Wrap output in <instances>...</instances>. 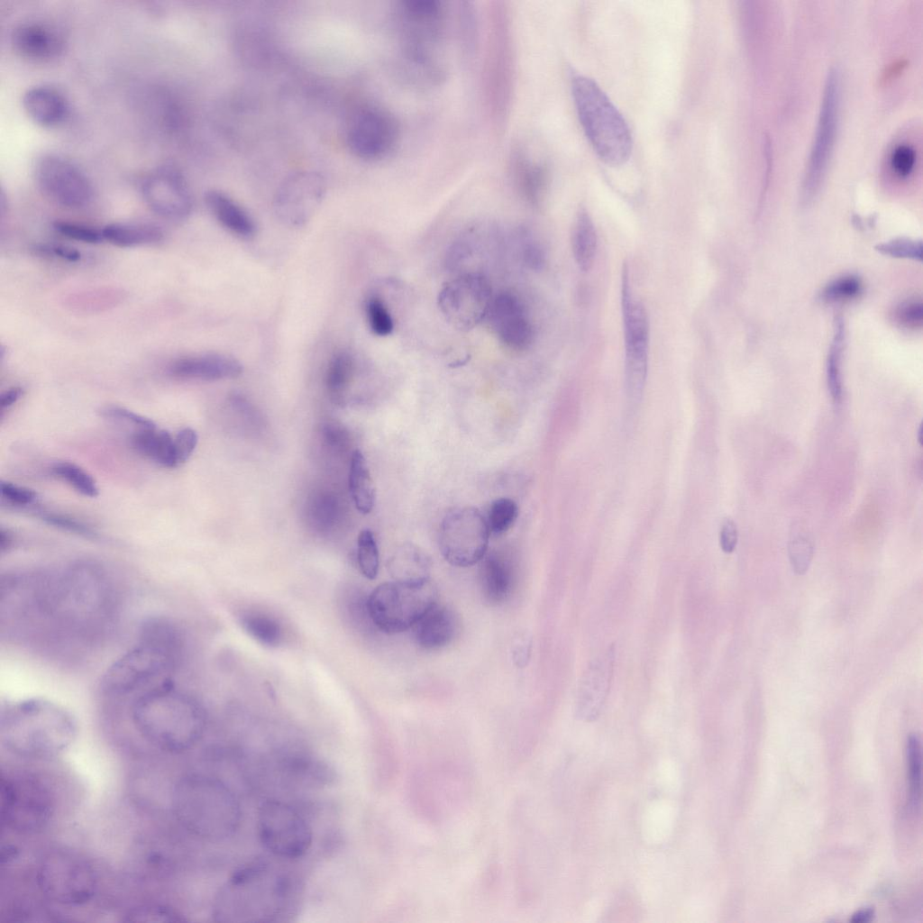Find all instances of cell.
Instances as JSON below:
<instances>
[{
	"mask_svg": "<svg viewBox=\"0 0 923 923\" xmlns=\"http://www.w3.org/2000/svg\"><path fill=\"white\" fill-rule=\"evenodd\" d=\"M574 260L582 271H588L596 257L598 237L594 223L585 209H580L575 218L571 235Z\"/></svg>",
	"mask_w": 923,
	"mask_h": 923,
	"instance_id": "32",
	"label": "cell"
},
{
	"mask_svg": "<svg viewBox=\"0 0 923 923\" xmlns=\"http://www.w3.org/2000/svg\"><path fill=\"white\" fill-rule=\"evenodd\" d=\"M36 883L49 900L63 906H80L90 901L97 890L92 865L70 851L48 853L40 862Z\"/></svg>",
	"mask_w": 923,
	"mask_h": 923,
	"instance_id": "12",
	"label": "cell"
},
{
	"mask_svg": "<svg viewBox=\"0 0 923 923\" xmlns=\"http://www.w3.org/2000/svg\"><path fill=\"white\" fill-rule=\"evenodd\" d=\"M523 257L533 269H539L544 262V254L541 246L533 240L526 241L524 245Z\"/></svg>",
	"mask_w": 923,
	"mask_h": 923,
	"instance_id": "60",
	"label": "cell"
},
{
	"mask_svg": "<svg viewBox=\"0 0 923 923\" xmlns=\"http://www.w3.org/2000/svg\"><path fill=\"white\" fill-rule=\"evenodd\" d=\"M922 434H923L922 424H920L918 431V443L920 444V446L922 445Z\"/></svg>",
	"mask_w": 923,
	"mask_h": 923,
	"instance_id": "64",
	"label": "cell"
},
{
	"mask_svg": "<svg viewBox=\"0 0 923 923\" xmlns=\"http://www.w3.org/2000/svg\"><path fill=\"white\" fill-rule=\"evenodd\" d=\"M918 160V151L913 143L898 142L887 154L888 170L895 178L907 180L915 173Z\"/></svg>",
	"mask_w": 923,
	"mask_h": 923,
	"instance_id": "39",
	"label": "cell"
},
{
	"mask_svg": "<svg viewBox=\"0 0 923 923\" xmlns=\"http://www.w3.org/2000/svg\"><path fill=\"white\" fill-rule=\"evenodd\" d=\"M33 173L43 194L60 206L79 208L92 198L93 189L87 177L61 156L42 155L36 160Z\"/></svg>",
	"mask_w": 923,
	"mask_h": 923,
	"instance_id": "18",
	"label": "cell"
},
{
	"mask_svg": "<svg viewBox=\"0 0 923 923\" xmlns=\"http://www.w3.org/2000/svg\"><path fill=\"white\" fill-rule=\"evenodd\" d=\"M845 343V327L840 318L836 320L835 333L827 359V388L835 404L842 400L843 387L841 377L842 353Z\"/></svg>",
	"mask_w": 923,
	"mask_h": 923,
	"instance_id": "37",
	"label": "cell"
},
{
	"mask_svg": "<svg viewBox=\"0 0 923 923\" xmlns=\"http://www.w3.org/2000/svg\"><path fill=\"white\" fill-rule=\"evenodd\" d=\"M38 516L46 524L60 530L83 536L87 539L96 540L99 537L97 532L91 526L68 515L50 511H42L39 513Z\"/></svg>",
	"mask_w": 923,
	"mask_h": 923,
	"instance_id": "48",
	"label": "cell"
},
{
	"mask_svg": "<svg viewBox=\"0 0 923 923\" xmlns=\"http://www.w3.org/2000/svg\"><path fill=\"white\" fill-rule=\"evenodd\" d=\"M621 307L625 343V385L628 397L643 394L648 368L650 324L644 306L631 293L626 267L623 270Z\"/></svg>",
	"mask_w": 923,
	"mask_h": 923,
	"instance_id": "14",
	"label": "cell"
},
{
	"mask_svg": "<svg viewBox=\"0 0 923 923\" xmlns=\"http://www.w3.org/2000/svg\"><path fill=\"white\" fill-rule=\"evenodd\" d=\"M432 562L416 544H400L388 562V569L394 580L417 583L429 580Z\"/></svg>",
	"mask_w": 923,
	"mask_h": 923,
	"instance_id": "29",
	"label": "cell"
},
{
	"mask_svg": "<svg viewBox=\"0 0 923 923\" xmlns=\"http://www.w3.org/2000/svg\"><path fill=\"white\" fill-rule=\"evenodd\" d=\"M0 795L2 822L18 834L41 831L55 813L53 791L45 781L32 772H3Z\"/></svg>",
	"mask_w": 923,
	"mask_h": 923,
	"instance_id": "10",
	"label": "cell"
},
{
	"mask_svg": "<svg viewBox=\"0 0 923 923\" xmlns=\"http://www.w3.org/2000/svg\"><path fill=\"white\" fill-rule=\"evenodd\" d=\"M130 443L139 454L163 467H177L174 437L158 427L141 429L131 434Z\"/></svg>",
	"mask_w": 923,
	"mask_h": 923,
	"instance_id": "31",
	"label": "cell"
},
{
	"mask_svg": "<svg viewBox=\"0 0 923 923\" xmlns=\"http://www.w3.org/2000/svg\"><path fill=\"white\" fill-rule=\"evenodd\" d=\"M400 62L415 79L432 82L443 75L445 8L436 0L401 1L397 7Z\"/></svg>",
	"mask_w": 923,
	"mask_h": 923,
	"instance_id": "7",
	"label": "cell"
},
{
	"mask_svg": "<svg viewBox=\"0 0 923 923\" xmlns=\"http://www.w3.org/2000/svg\"><path fill=\"white\" fill-rule=\"evenodd\" d=\"M53 228L63 236L82 242L98 243L104 240L101 231L86 225L57 221L54 223Z\"/></svg>",
	"mask_w": 923,
	"mask_h": 923,
	"instance_id": "53",
	"label": "cell"
},
{
	"mask_svg": "<svg viewBox=\"0 0 923 923\" xmlns=\"http://www.w3.org/2000/svg\"><path fill=\"white\" fill-rule=\"evenodd\" d=\"M349 489L356 508L369 514L375 504V488L366 459L357 449L352 453Z\"/></svg>",
	"mask_w": 923,
	"mask_h": 923,
	"instance_id": "33",
	"label": "cell"
},
{
	"mask_svg": "<svg viewBox=\"0 0 923 923\" xmlns=\"http://www.w3.org/2000/svg\"><path fill=\"white\" fill-rule=\"evenodd\" d=\"M121 297L115 290H92L81 292L69 299L73 307L94 311L109 308L116 305Z\"/></svg>",
	"mask_w": 923,
	"mask_h": 923,
	"instance_id": "49",
	"label": "cell"
},
{
	"mask_svg": "<svg viewBox=\"0 0 923 923\" xmlns=\"http://www.w3.org/2000/svg\"><path fill=\"white\" fill-rule=\"evenodd\" d=\"M124 920L132 922H178L184 916L172 907L162 904H142L129 909Z\"/></svg>",
	"mask_w": 923,
	"mask_h": 923,
	"instance_id": "43",
	"label": "cell"
},
{
	"mask_svg": "<svg viewBox=\"0 0 923 923\" xmlns=\"http://www.w3.org/2000/svg\"><path fill=\"white\" fill-rule=\"evenodd\" d=\"M143 198L157 215L174 220L184 219L193 201L185 178L173 166H162L151 172L142 186Z\"/></svg>",
	"mask_w": 923,
	"mask_h": 923,
	"instance_id": "22",
	"label": "cell"
},
{
	"mask_svg": "<svg viewBox=\"0 0 923 923\" xmlns=\"http://www.w3.org/2000/svg\"><path fill=\"white\" fill-rule=\"evenodd\" d=\"M182 645L178 628L169 619L152 617L144 621L137 644L105 672L101 681L103 691L125 696L168 679L178 664Z\"/></svg>",
	"mask_w": 923,
	"mask_h": 923,
	"instance_id": "4",
	"label": "cell"
},
{
	"mask_svg": "<svg viewBox=\"0 0 923 923\" xmlns=\"http://www.w3.org/2000/svg\"><path fill=\"white\" fill-rule=\"evenodd\" d=\"M34 250L40 253L53 255L69 261H77L81 257L80 252L76 249L62 245H40Z\"/></svg>",
	"mask_w": 923,
	"mask_h": 923,
	"instance_id": "59",
	"label": "cell"
},
{
	"mask_svg": "<svg viewBox=\"0 0 923 923\" xmlns=\"http://www.w3.org/2000/svg\"><path fill=\"white\" fill-rule=\"evenodd\" d=\"M170 802L179 825L205 840L227 839L241 823V807L235 795L223 781L211 776L182 777L173 787Z\"/></svg>",
	"mask_w": 923,
	"mask_h": 923,
	"instance_id": "6",
	"label": "cell"
},
{
	"mask_svg": "<svg viewBox=\"0 0 923 923\" xmlns=\"http://www.w3.org/2000/svg\"><path fill=\"white\" fill-rule=\"evenodd\" d=\"M738 539L737 528L732 519L727 518L723 521L719 533V544L722 551L731 553L736 547Z\"/></svg>",
	"mask_w": 923,
	"mask_h": 923,
	"instance_id": "58",
	"label": "cell"
},
{
	"mask_svg": "<svg viewBox=\"0 0 923 923\" xmlns=\"http://www.w3.org/2000/svg\"><path fill=\"white\" fill-rule=\"evenodd\" d=\"M861 281L857 277L848 275L830 282L822 292V298L827 302L851 299L861 291Z\"/></svg>",
	"mask_w": 923,
	"mask_h": 923,
	"instance_id": "52",
	"label": "cell"
},
{
	"mask_svg": "<svg viewBox=\"0 0 923 923\" xmlns=\"http://www.w3.org/2000/svg\"><path fill=\"white\" fill-rule=\"evenodd\" d=\"M323 437L326 445L336 452H344L350 444L348 431L334 423L326 424L323 427Z\"/></svg>",
	"mask_w": 923,
	"mask_h": 923,
	"instance_id": "57",
	"label": "cell"
},
{
	"mask_svg": "<svg viewBox=\"0 0 923 923\" xmlns=\"http://www.w3.org/2000/svg\"><path fill=\"white\" fill-rule=\"evenodd\" d=\"M169 372L181 379L215 381L237 378L242 366L233 357L208 353L178 359L170 364Z\"/></svg>",
	"mask_w": 923,
	"mask_h": 923,
	"instance_id": "25",
	"label": "cell"
},
{
	"mask_svg": "<svg viewBox=\"0 0 923 923\" xmlns=\"http://www.w3.org/2000/svg\"><path fill=\"white\" fill-rule=\"evenodd\" d=\"M291 884L286 874L266 861L238 868L219 890L213 917L219 922L272 921L288 905Z\"/></svg>",
	"mask_w": 923,
	"mask_h": 923,
	"instance_id": "5",
	"label": "cell"
},
{
	"mask_svg": "<svg viewBox=\"0 0 923 923\" xmlns=\"http://www.w3.org/2000/svg\"><path fill=\"white\" fill-rule=\"evenodd\" d=\"M112 584L105 571L78 562L58 571L18 575L8 599V615L47 621L56 632L91 638L110 624Z\"/></svg>",
	"mask_w": 923,
	"mask_h": 923,
	"instance_id": "1",
	"label": "cell"
},
{
	"mask_svg": "<svg viewBox=\"0 0 923 923\" xmlns=\"http://www.w3.org/2000/svg\"><path fill=\"white\" fill-rule=\"evenodd\" d=\"M242 625L245 631L261 644L271 647L279 644L281 628L272 617L263 614L250 613L242 617Z\"/></svg>",
	"mask_w": 923,
	"mask_h": 923,
	"instance_id": "41",
	"label": "cell"
},
{
	"mask_svg": "<svg viewBox=\"0 0 923 923\" xmlns=\"http://www.w3.org/2000/svg\"><path fill=\"white\" fill-rule=\"evenodd\" d=\"M131 717L143 739L170 754L190 749L199 741L206 727L205 713L199 704L176 689L169 678L136 697Z\"/></svg>",
	"mask_w": 923,
	"mask_h": 923,
	"instance_id": "2",
	"label": "cell"
},
{
	"mask_svg": "<svg viewBox=\"0 0 923 923\" xmlns=\"http://www.w3.org/2000/svg\"><path fill=\"white\" fill-rule=\"evenodd\" d=\"M23 396V388L13 387L2 393L0 398L1 410L11 407Z\"/></svg>",
	"mask_w": 923,
	"mask_h": 923,
	"instance_id": "61",
	"label": "cell"
},
{
	"mask_svg": "<svg viewBox=\"0 0 923 923\" xmlns=\"http://www.w3.org/2000/svg\"><path fill=\"white\" fill-rule=\"evenodd\" d=\"M78 733L72 715L43 699H27L2 706L0 742L10 754L47 760L67 750Z\"/></svg>",
	"mask_w": 923,
	"mask_h": 923,
	"instance_id": "3",
	"label": "cell"
},
{
	"mask_svg": "<svg viewBox=\"0 0 923 923\" xmlns=\"http://www.w3.org/2000/svg\"><path fill=\"white\" fill-rule=\"evenodd\" d=\"M615 646L610 644L585 670L578 688L575 715L591 722L600 715L608 698L614 672Z\"/></svg>",
	"mask_w": 923,
	"mask_h": 923,
	"instance_id": "23",
	"label": "cell"
},
{
	"mask_svg": "<svg viewBox=\"0 0 923 923\" xmlns=\"http://www.w3.org/2000/svg\"><path fill=\"white\" fill-rule=\"evenodd\" d=\"M874 916V909L872 907L856 910L850 918L854 923H866L872 920Z\"/></svg>",
	"mask_w": 923,
	"mask_h": 923,
	"instance_id": "62",
	"label": "cell"
},
{
	"mask_svg": "<svg viewBox=\"0 0 923 923\" xmlns=\"http://www.w3.org/2000/svg\"><path fill=\"white\" fill-rule=\"evenodd\" d=\"M486 320L506 348L522 352L534 342L535 329L523 301L511 291L494 295Z\"/></svg>",
	"mask_w": 923,
	"mask_h": 923,
	"instance_id": "21",
	"label": "cell"
},
{
	"mask_svg": "<svg viewBox=\"0 0 923 923\" xmlns=\"http://www.w3.org/2000/svg\"><path fill=\"white\" fill-rule=\"evenodd\" d=\"M436 603L437 589L430 579L417 583L392 580L372 590L366 608L380 631L397 634L415 626Z\"/></svg>",
	"mask_w": 923,
	"mask_h": 923,
	"instance_id": "11",
	"label": "cell"
},
{
	"mask_svg": "<svg viewBox=\"0 0 923 923\" xmlns=\"http://www.w3.org/2000/svg\"><path fill=\"white\" fill-rule=\"evenodd\" d=\"M518 516L516 503L508 498L495 499L489 507L487 523L490 533L501 535L507 532Z\"/></svg>",
	"mask_w": 923,
	"mask_h": 923,
	"instance_id": "44",
	"label": "cell"
},
{
	"mask_svg": "<svg viewBox=\"0 0 923 923\" xmlns=\"http://www.w3.org/2000/svg\"><path fill=\"white\" fill-rule=\"evenodd\" d=\"M880 253L900 259H910L921 261L922 243L920 241L909 238H897L880 243L875 247Z\"/></svg>",
	"mask_w": 923,
	"mask_h": 923,
	"instance_id": "51",
	"label": "cell"
},
{
	"mask_svg": "<svg viewBox=\"0 0 923 923\" xmlns=\"http://www.w3.org/2000/svg\"><path fill=\"white\" fill-rule=\"evenodd\" d=\"M490 531L487 519L473 507L450 510L439 529V549L450 564L468 567L487 553Z\"/></svg>",
	"mask_w": 923,
	"mask_h": 923,
	"instance_id": "15",
	"label": "cell"
},
{
	"mask_svg": "<svg viewBox=\"0 0 923 923\" xmlns=\"http://www.w3.org/2000/svg\"><path fill=\"white\" fill-rule=\"evenodd\" d=\"M99 413L105 419L123 425L132 426L133 432L157 427L151 419L122 407L105 406L100 409Z\"/></svg>",
	"mask_w": 923,
	"mask_h": 923,
	"instance_id": "50",
	"label": "cell"
},
{
	"mask_svg": "<svg viewBox=\"0 0 923 923\" xmlns=\"http://www.w3.org/2000/svg\"><path fill=\"white\" fill-rule=\"evenodd\" d=\"M357 559L359 568L367 579H376L379 572V549L373 533L363 529L357 541Z\"/></svg>",
	"mask_w": 923,
	"mask_h": 923,
	"instance_id": "42",
	"label": "cell"
},
{
	"mask_svg": "<svg viewBox=\"0 0 923 923\" xmlns=\"http://www.w3.org/2000/svg\"><path fill=\"white\" fill-rule=\"evenodd\" d=\"M353 375V361L346 352L336 353L331 360L325 376V385L331 400L343 405Z\"/></svg>",
	"mask_w": 923,
	"mask_h": 923,
	"instance_id": "36",
	"label": "cell"
},
{
	"mask_svg": "<svg viewBox=\"0 0 923 923\" xmlns=\"http://www.w3.org/2000/svg\"><path fill=\"white\" fill-rule=\"evenodd\" d=\"M896 319L907 328H918L923 322V307L920 300L910 299L901 303L896 310Z\"/></svg>",
	"mask_w": 923,
	"mask_h": 923,
	"instance_id": "54",
	"label": "cell"
},
{
	"mask_svg": "<svg viewBox=\"0 0 923 923\" xmlns=\"http://www.w3.org/2000/svg\"><path fill=\"white\" fill-rule=\"evenodd\" d=\"M480 584L483 600L490 606L503 603L514 581L511 560L501 552L486 553L480 561Z\"/></svg>",
	"mask_w": 923,
	"mask_h": 923,
	"instance_id": "27",
	"label": "cell"
},
{
	"mask_svg": "<svg viewBox=\"0 0 923 923\" xmlns=\"http://www.w3.org/2000/svg\"><path fill=\"white\" fill-rule=\"evenodd\" d=\"M571 90L580 123L597 155L611 166L625 163L632 152L633 142L623 115L589 78L576 76Z\"/></svg>",
	"mask_w": 923,
	"mask_h": 923,
	"instance_id": "9",
	"label": "cell"
},
{
	"mask_svg": "<svg viewBox=\"0 0 923 923\" xmlns=\"http://www.w3.org/2000/svg\"><path fill=\"white\" fill-rule=\"evenodd\" d=\"M101 232L104 240L123 248L155 243L163 239V233L158 226L147 224H110Z\"/></svg>",
	"mask_w": 923,
	"mask_h": 923,
	"instance_id": "34",
	"label": "cell"
},
{
	"mask_svg": "<svg viewBox=\"0 0 923 923\" xmlns=\"http://www.w3.org/2000/svg\"><path fill=\"white\" fill-rule=\"evenodd\" d=\"M14 50L21 56L45 60L59 55L64 41L60 33L49 24L25 22L16 25L11 34Z\"/></svg>",
	"mask_w": 923,
	"mask_h": 923,
	"instance_id": "24",
	"label": "cell"
},
{
	"mask_svg": "<svg viewBox=\"0 0 923 923\" xmlns=\"http://www.w3.org/2000/svg\"><path fill=\"white\" fill-rule=\"evenodd\" d=\"M839 100V78L836 69L827 75L815 141L803 182V199L808 202L818 192L824 178L835 141Z\"/></svg>",
	"mask_w": 923,
	"mask_h": 923,
	"instance_id": "19",
	"label": "cell"
},
{
	"mask_svg": "<svg viewBox=\"0 0 923 923\" xmlns=\"http://www.w3.org/2000/svg\"><path fill=\"white\" fill-rule=\"evenodd\" d=\"M198 437L196 432L185 427L178 432L174 437V448L178 466L187 462L197 444Z\"/></svg>",
	"mask_w": 923,
	"mask_h": 923,
	"instance_id": "55",
	"label": "cell"
},
{
	"mask_svg": "<svg viewBox=\"0 0 923 923\" xmlns=\"http://www.w3.org/2000/svg\"><path fill=\"white\" fill-rule=\"evenodd\" d=\"M1 495L4 499L16 506L31 505L38 497L32 489L4 480L1 481Z\"/></svg>",
	"mask_w": 923,
	"mask_h": 923,
	"instance_id": "56",
	"label": "cell"
},
{
	"mask_svg": "<svg viewBox=\"0 0 923 923\" xmlns=\"http://www.w3.org/2000/svg\"><path fill=\"white\" fill-rule=\"evenodd\" d=\"M325 193L323 177L314 171H297L279 187L274 208L278 218L291 226L306 224L318 207Z\"/></svg>",
	"mask_w": 923,
	"mask_h": 923,
	"instance_id": "20",
	"label": "cell"
},
{
	"mask_svg": "<svg viewBox=\"0 0 923 923\" xmlns=\"http://www.w3.org/2000/svg\"><path fill=\"white\" fill-rule=\"evenodd\" d=\"M399 126L387 109L374 105L359 108L352 116L346 130V143L352 154L365 160L387 157L396 148Z\"/></svg>",
	"mask_w": 923,
	"mask_h": 923,
	"instance_id": "17",
	"label": "cell"
},
{
	"mask_svg": "<svg viewBox=\"0 0 923 923\" xmlns=\"http://www.w3.org/2000/svg\"><path fill=\"white\" fill-rule=\"evenodd\" d=\"M366 315L374 334L387 336L393 332L394 320L387 305L379 297L372 296L367 300Z\"/></svg>",
	"mask_w": 923,
	"mask_h": 923,
	"instance_id": "46",
	"label": "cell"
},
{
	"mask_svg": "<svg viewBox=\"0 0 923 923\" xmlns=\"http://www.w3.org/2000/svg\"><path fill=\"white\" fill-rule=\"evenodd\" d=\"M14 535L8 529L1 528L0 530V549L4 553L13 545Z\"/></svg>",
	"mask_w": 923,
	"mask_h": 923,
	"instance_id": "63",
	"label": "cell"
},
{
	"mask_svg": "<svg viewBox=\"0 0 923 923\" xmlns=\"http://www.w3.org/2000/svg\"><path fill=\"white\" fill-rule=\"evenodd\" d=\"M415 626L416 644L425 650H438L454 639L460 619L453 609L436 603Z\"/></svg>",
	"mask_w": 923,
	"mask_h": 923,
	"instance_id": "26",
	"label": "cell"
},
{
	"mask_svg": "<svg viewBox=\"0 0 923 923\" xmlns=\"http://www.w3.org/2000/svg\"><path fill=\"white\" fill-rule=\"evenodd\" d=\"M907 778L909 793V807L912 810L919 808L921 801L922 753L919 737L909 735L906 742Z\"/></svg>",
	"mask_w": 923,
	"mask_h": 923,
	"instance_id": "38",
	"label": "cell"
},
{
	"mask_svg": "<svg viewBox=\"0 0 923 923\" xmlns=\"http://www.w3.org/2000/svg\"><path fill=\"white\" fill-rule=\"evenodd\" d=\"M205 201L214 217L227 230L243 238L254 235L253 219L228 195L212 189L206 193Z\"/></svg>",
	"mask_w": 923,
	"mask_h": 923,
	"instance_id": "30",
	"label": "cell"
},
{
	"mask_svg": "<svg viewBox=\"0 0 923 923\" xmlns=\"http://www.w3.org/2000/svg\"><path fill=\"white\" fill-rule=\"evenodd\" d=\"M494 295L489 279L472 270L447 281L438 295V306L455 329L469 331L486 320Z\"/></svg>",
	"mask_w": 923,
	"mask_h": 923,
	"instance_id": "16",
	"label": "cell"
},
{
	"mask_svg": "<svg viewBox=\"0 0 923 923\" xmlns=\"http://www.w3.org/2000/svg\"><path fill=\"white\" fill-rule=\"evenodd\" d=\"M471 779L469 764L461 754H427L410 773L409 800L417 814L440 822L467 801Z\"/></svg>",
	"mask_w": 923,
	"mask_h": 923,
	"instance_id": "8",
	"label": "cell"
},
{
	"mask_svg": "<svg viewBox=\"0 0 923 923\" xmlns=\"http://www.w3.org/2000/svg\"><path fill=\"white\" fill-rule=\"evenodd\" d=\"M50 471L83 496L96 498L99 489L94 478L80 466L69 462H58Z\"/></svg>",
	"mask_w": 923,
	"mask_h": 923,
	"instance_id": "40",
	"label": "cell"
},
{
	"mask_svg": "<svg viewBox=\"0 0 923 923\" xmlns=\"http://www.w3.org/2000/svg\"><path fill=\"white\" fill-rule=\"evenodd\" d=\"M257 825L261 844L275 856L297 859L312 845L313 833L307 821L282 800L263 801L258 809Z\"/></svg>",
	"mask_w": 923,
	"mask_h": 923,
	"instance_id": "13",
	"label": "cell"
},
{
	"mask_svg": "<svg viewBox=\"0 0 923 923\" xmlns=\"http://www.w3.org/2000/svg\"><path fill=\"white\" fill-rule=\"evenodd\" d=\"M813 555V544L807 533L797 532L789 544V556L793 571L804 574L810 564Z\"/></svg>",
	"mask_w": 923,
	"mask_h": 923,
	"instance_id": "47",
	"label": "cell"
},
{
	"mask_svg": "<svg viewBox=\"0 0 923 923\" xmlns=\"http://www.w3.org/2000/svg\"><path fill=\"white\" fill-rule=\"evenodd\" d=\"M515 174L518 187L525 198L533 206H539L547 185V174L543 165L533 161L524 154L517 155L515 161Z\"/></svg>",
	"mask_w": 923,
	"mask_h": 923,
	"instance_id": "35",
	"label": "cell"
},
{
	"mask_svg": "<svg viewBox=\"0 0 923 923\" xmlns=\"http://www.w3.org/2000/svg\"><path fill=\"white\" fill-rule=\"evenodd\" d=\"M23 105L32 121L45 127L61 123L68 112L67 101L62 94L46 86L27 89L23 96Z\"/></svg>",
	"mask_w": 923,
	"mask_h": 923,
	"instance_id": "28",
	"label": "cell"
},
{
	"mask_svg": "<svg viewBox=\"0 0 923 923\" xmlns=\"http://www.w3.org/2000/svg\"><path fill=\"white\" fill-rule=\"evenodd\" d=\"M309 519L318 530L332 527L338 516V501L329 493L317 494L309 506Z\"/></svg>",
	"mask_w": 923,
	"mask_h": 923,
	"instance_id": "45",
	"label": "cell"
}]
</instances>
